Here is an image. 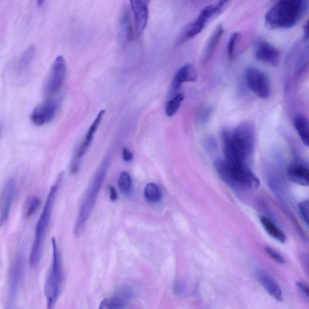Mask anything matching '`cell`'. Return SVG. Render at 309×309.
<instances>
[{"label":"cell","mask_w":309,"mask_h":309,"mask_svg":"<svg viewBox=\"0 0 309 309\" xmlns=\"http://www.w3.org/2000/svg\"><path fill=\"white\" fill-rule=\"evenodd\" d=\"M254 55L256 59L260 62L273 67H277L279 64V50L267 41H261L257 43Z\"/></svg>","instance_id":"14"},{"label":"cell","mask_w":309,"mask_h":309,"mask_svg":"<svg viewBox=\"0 0 309 309\" xmlns=\"http://www.w3.org/2000/svg\"><path fill=\"white\" fill-rule=\"evenodd\" d=\"M144 194L146 200L152 203L159 202L162 197V193H161L159 187L152 183L146 185L145 189H144Z\"/></svg>","instance_id":"25"},{"label":"cell","mask_w":309,"mask_h":309,"mask_svg":"<svg viewBox=\"0 0 309 309\" xmlns=\"http://www.w3.org/2000/svg\"><path fill=\"white\" fill-rule=\"evenodd\" d=\"M224 33V27L222 25L218 26L208 39V42L205 48L203 54L204 62H207L211 59V57L216 50L217 46L219 45L222 37Z\"/></svg>","instance_id":"19"},{"label":"cell","mask_w":309,"mask_h":309,"mask_svg":"<svg viewBox=\"0 0 309 309\" xmlns=\"http://www.w3.org/2000/svg\"><path fill=\"white\" fill-rule=\"evenodd\" d=\"M63 177V172L60 173L55 183L50 188L45 207H43L38 223L36 224L35 236L29 260L32 267H36L41 261L43 244H45L47 232H48L50 219H51L54 203L55 202L57 193L58 192Z\"/></svg>","instance_id":"4"},{"label":"cell","mask_w":309,"mask_h":309,"mask_svg":"<svg viewBox=\"0 0 309 309\" xmlns=\"http://www.w3.org/2000/svg\"><path fill=\"white\" fill-rule=\"evenodd\" d=\"M287 174L291 182L302 186H308V169L304 164L298 163L290 164L288 167Z\"/></svg>","instance_id":"17"},{"label":"cell","mask_w":309,"mask_h":309,"mask_svg":"<svg viewBox=\"0 0 309 309\" xmlns=\"http://www.w3.org/2000/svg\"><path fill=\"white\" fill-rule=\"evenodd\" d=\"M132 295L129 288H123L118 294L105 299L100 303L99 309H123Z\"/></svg>","instance_id":"16"},{"label":"cell","mask_w":309,"mask_h":309,"mask_svg":"<svg viewBox=\"0 0 309 309\" xmlns=\"http://www.w3.org/2000/svg\"><path fill=\"white\" fill-rule=\"evenodd\" d=\"M257 278L258 281L268 292V293L278 301L283 300V293L280 285L273 278L264 272L259 271L257 272Z\"/></svg>","instance_id":"18"},{"label":"cell","mask_w":309,"mask_h":309,"mask_svg":"<svg viewBox=\"0 0 309 309\" xmlns=\"http://www.w3.org/2000/svg\"><path fill=\"white\" fill-rule=\"evenodd\" d=\"M109 193L110 200L113 201H116L118 198V194H117V190L115 187L111 186L109 187Z\"/></svg>","instance_id":"35"},{"label":"cell","mask_w":309,"mask_h":309,"mask_svg":"<svg viewBox=\"0 0 309 309\" xmlns=\"http://www.w3.org/2000/svg\"><path fill=\"white\" fill-rule=\"evenodd\" d=\"M121 30H122V35L125 37L127 41H131L134 36H136L135 30L134 29L129 11H125L123 13L122 20H121Z\"/></svg>","instance_id":"23"},{"label":"cell","mask_w":309,"mask_h":309,"mask_svg":"<svg viewBox=\"0 0 309 309\" xmlns=\"http://www.w3.org/2000/svg\"><path fill=\"white\" fill-rule=\"evenodd\" d=\"M184 286L182 283L180 281L175 282L173 285L174 293L177 295H181L184 293Z\"/></svg>","instance_id":"32"},{"label":"cell","mask_w":309,"mask_h":309,"mask_svg":"<svg viewBox=\"0 0 309 309\" xmlns=\"http://www.w3.org/2000/svg\"><path fill=\"white\" fill-rule=\"evenodd\" d=\"M23 255L19 253L16 257L13 267L11 285V298H14L18 287L19 281L21 278L23 268Z\"/></svg>","instance_id":"21"},{"label":"cell","mask_w":309,"mask_h":309,"mask_svg":"<svg viewBox=\"0 0 309 309\" xmlns=\"http://www.w3.org/2000/svg\"><path fill=\"white\" fill-rule=\"evenodd\" d=\"M294 126L302 142L305 146L308 147L309 144V125L307 117L302 115L297 116L294 120Z\"/></svg>","instance_id":"22"},{"label":"cell","mask_w":309,"mask_h":309,"mask_svg":"<svg viewBox=\"0 0 309 309\" xmlns=\"http://www.w3.org/2000/svg\"><path fill=\"white\" fill-rule=\"evenodd\" d=\"M303 37L304 40H307L308 38V23H305L303 26Z\"/></svg>","instance_id":"36"},{"label":"cell","mask_w":309,"mask_h":309,"mask_svg":"<svg viewBox=\"0 0 309 309\" xmlns=\"http://www.w3.org/2000/svg\"><path fill=\"white\" fill-rule=\"evenodd\" d=\"M299 214L301 217L302 220L304 221V223L306 226H308V210H309V204L308 201L305 200L302 201L301 203L298 204V206Z\"/></svg>","instance_id":"30"},{"label":"cell","mask_w":309,"mask_h":309,"mask_svg":"<svg viewBox=\"0 0 309 309\" xmlns=\"http://www.w3.org/2000/svg\"><path fill=\"white\" fill-rule=\"evenodd\" d=\"M240 33L235 32L231 34L228 41L227 48V56L228 58L230 60H233L234 56L235 48L240 37Z\"/></svg>","instance_id":"29"},{"label":"cell","mask_w":309,"mask_h":309,"mask_svg":"<svg viewBox=\"0 0 309 309\" xmlns=\"http://www.w3.org/2000/svg\"><path fill=\"white\" fill-rule=\"evenodd\" d=\"M105 113V110L100 111L98 114H97L96 118L94 120L92 125L89 127L88 131H87L86 136L84 138L82 144H80L78 150H77L76 153L75 157H73L72 161L71 167H70L72 173H76L78 171L79 162L83 157L85 156L87 151L89 150L91 144L92 143L94 136H95L97 129H98L100 123L102 122Z\"/></svg>","instance_id":"10"},{"label":"cell","mask_w":309,"mask_h":309,"mask_svg":"<svg viewBox=\"0 0 309 309\" xmlns=\"http://www.w3.org/2000/svg\"><path fill=\"white\" fill-rule=\"evenodd\" d=\"M297 285L299 291H300L305 297L308 298L309 294L308 285L303 283H300V282H298V283H297Z\"/></svg>","instance_id":"34"},{"label":"cell","mask_w":309,"mask_h":309,"mask_svg":"<svg viewBox=\"0 0 309 309\" xmlns=\"http://www.w3.org/2000/svg\"><path fill=\"white\" fill-rule=\"evenodd\" d=\"M245 81L252 92L261 99H267L271 93L270 77L256 67H248L245 73Z\"/></svg>","instance_id":"8"},{"label":"cell","mask_w":309,"mask_h":309,"mask_svg":"<svg viewBox=\"0 0 309 309\" xmlns=\"http://www.w3.org/2000/svg\"><path fill=\"white\" fill-rule=\"evenodd\" d=\"M221 139L225 160L248 166L256 143V132L253 124L246 121L233 129H225L222 133Z\"/></svg>","instance_id":"1"},{"label":"cell","mask_w":309,"mask_h":309,"mask_svg":"<svg viewBox=\"0 0 309 309\" xmlns=\"http://www.w3.org/2000/svg\"><path fill=\"white\" fill-rule=\"evenodd\" d=\"M112 157V152L109 150L97 168L95 176H93L92 182L86 190L74 227V234L76 236H79L82 233L87 221L93 212L97 197L105 180Z\"/></svg>","instance_id":"3"},{"label":"cell","mask_w":309,"mask_h":309,"mask_svg":"<svg viewBox=\"0 0 309 309\" xmlns=\"http://www.w3.org/2000/svg\"><path fill=\"white\" fill-rule=\"evenodd\" d=\"M197 73L193 65L187 63L178 70L174 76L172 85V94H175L185 82H194Z\"/></svg>","instance_id":"15"},{"label":"cell","mask_w":309,"mask_h":309,"mask_svg":"<svg viewBox=\"0 0 309 309\" xmlns=\"http://www.w3.org/2000/svg\"><path fill=\"white\" fill-rule=\"evenodd\" d=\"M41 204V201L38 196L32 195L27 198L23 207V216L25 219L33 216Z\"/></svg>","instance_id":"24"},{"label":"cell","mask_w":309,"mask_h":309,"mask_svg":"<svg viewBox=\"0 0 309 309\" xmlns=\"http://www.w3.org/2000/svg\"><path fill=\"white\" fill-rule=\"evenodd\" d=\"M130 8L134 15V28L136 38H139L146 29L149 18V2L132 0Z\"/></svg>","instance_id":"12"},{"label":"cell","mask_w":309,"mask_h":309,"mask_svg":"<svg viewBox=\"0 0 309 309\" xmlns=\"http://www.w3.org/2000/svg\"><path fill=\"white\" fill-rule=\"evenodd\" d=\"M267 253L273 260L278 263L283 264L285 263V260L283 256L280 253H278L277 251L273 249V248L270 247H267L265 248Z\"/></svg>","instance_id":"31"},{"label":"cell","mask_w":309,"mask_h":309,"mask_svg":"<svg viewBox=\"0 0 309 309\" xmlns=\"http://www.w3.org/2000/svg\"><path fill=\"white\" fill-rule=\"evenodd\" d=\"M228 3L229 2L220 1L204 8L199 15L185 29L181 36V41H186L200 34L211 19L216 18L224 11Z\"/></svg>","instance_id":"7"},{"label":"cell","mask_w":309,"mask_h":309,"mask_svg":"<svg viewBox=\"0 0 309 309\" xmlns=\"http://www.w3.org/2000/svg\"><path fill=\"white\" fill-rule=\"evenodd\" d=\"M214 166L220 179L233 189L247 190L259 186V180L248 166L231 163L225 160L217 161Z\"/></svg>","instance_id":"5"},{"label":"cell","mask_w":309,"mask_h":309,"mask_svg":"<svg viewBox=\"0 0 309 309\" xmlns=\"http://www.w3.org/2000/svg\"><path fill=\"white\" fill-rule=\"evenodd\" d=\"M260 220L264 229L270 236L280 243L284 244L285 242L286 236L273 221L264 216H261Z\"/></svg>","instance_id":"20"},{"label":"cell","mask_w":309,"mask_h":309,"mask_svg":"<svg viewBox=\"0 0 309 309\" xmlns=\"http://www.w3.org/2000/svg\"><path fill=\"white\" fill-rule=\"evenodd\" d=\"M35 53V48L34 46H30L26 49L24 53L19 59L18 63V71L23 72L28 68L30 63H31Z\"/></svg>","instance_id":"28"},{"label":"cell","mask_w":309,"mask_h":309,"mask_svg":"<svg viewBox=\"0 0 309 309\" xmlns=\"http://www.w3.org/2000/svg\"><path fill=\"white\" fill-rule=\"evenodd\" d=\"M118 186L120 192L123 195L126 196L130 195L133 190V181L130 174L125 171L120 174Z\"/></svg>","instance_id":"26"},{"label":"cell","mask_w":309,"mask_h":309,"mask_svg":"<svg viewBox=\"0 0 309 309\" xmlns=\"http://www.w3.org/2000/svg\"><path fill=\"white\" fill-rule=\"evenodd\" d=\"M1 133H2V128H1V127H0V135H1Z\"/></svg>","instance_id":"37"},{"label":"cell","mask_w":309,"mask_h":309,"mask_svg":"<svg viewBox=\"0 0 309 309\" xmlns=\"http://www.w3.org/2000/svg\"><path fill=\"white\" fill-rule=\"evenodd\" d=\"M58 110V103L48 100L35 107L31 114L32 122L36 126H43L55 118Z\"/></svg>","instance_id":"13"},{"label":"cell","mask_w":309,"mask_h":309,"mask_svg":"<svg viewBox=\"0 0 309 309\" xmlns=\"http://www.w3.org/2000/svg\"><path fill=\"white\" fill-rule=\"evenodd\" d=\"M184 99L183 93L176 94L168 102L166 107V114L168 117H172L180 109L181 104Z\"/></svg>","instance_id":"27"},{"label":"cell","mask_w":309,"mask_h":309,"mask_svg":"<svg viewBox=\"0 0 309 309\" xmlns=\"http://www.w3.org/2000/svg\"><path fill=\"white\" fill-rule=\"evenodd\" d=\"M16 188V180L11 178L7 181L0 194V227L8 220Z\"/></svg>","instance_id":"11"},{"label":"cell","mask_w":309,"mask_h":309,"mask_svg":"<svg viewBox=\"0 0 309 309\" xmlns=\"http://www.w3.org/2000/svg\"><path fill=\"white\" fill-rule=\"evenodd\" d=\"M67 72L66 62L62 56H59L53 62L46 84V93L53 95L58 93L64 82Z\"/></svg>","instance_id":"9"},{"label":"cell","mask_w":309,"mask_h":309,"mask_svg":"<svg viewBox=\"0 0 309 309\" xmlns=\"http://www.w3.org/2000/svg\"><path fill=\"white\" fill-rule=\"evenodd\" d=\"M307 9L308 2L304 0L277 2L265 14V25L270 29L293 28L304 17Z\"/></svg>","instance_id":"2"},{"label":"cell","mask_w":309,"mask_h":309,"mask_svg":"<svg viewBox=\"0 0 309 309\" xmlns=\"http://www.w3.org/2000/svg\"><path fill=\"white\" fill-rule=\"evenodd\" d=\"M53 254L51 265L47 275L45 294L48 309H55L63 288L64 273L61 255L55 238L52 239Z\"/></svg>","instance_id":"6"},{"label":"cell","mask_w":309,"mask_h":309,"mask_svg":"<svg viewBox=\"0 0 309 309\" xmlns=\"http://www.w3.org/2000/svg\"><path fill=\"white\" fill-rule=\"evenodd\" d=\"M133 154L130 152L129 149L124 147L122 152V157L124 161L126 162H130L133 159Z\"/></svg>","instance_id":"33"}]
</instances>
